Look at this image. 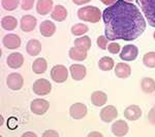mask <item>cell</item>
Returning <instances> with one entry per match:
<instances>
[{
	"label": "cell",
	"mask_w": 155,
	"mask_h": 137,
	"mask_svg": "<svg viewBox=\"0 0 155 137\" xmlns=\"http://www.w3.org/2000/svg\"><path fill=\"white\" fill-rule=\"evenodd\" d=\"M104 34L109 40L139 38L146 29V22L140 9L132 2L117 0L102 11Z\"/></svg>",
	"instance_id": "cell-1"
},
{
	"label": "cell",
	"mask_w": 155,
	"mask_h": 137,
	"mask_svg": "<svg viewBox=\"0 0 155 137\" xmlns=\"http://www.w3.org/2000/svg\"><path fill=\"white\" fill-rule=\"evenodd\" d=\"M102 17V12L96 6H84L78 11V18L84 22L89 23H98Z\"/></svg>",
	"instance_id": "cell-2"
},
{
	"label": "cell",
	"mask_w": 155,
	"mask_h": 137,
	"mask_svg": "<svg viewBox=\"0 0 155 137\" xmlns=\"http://www.w3.org/2000/svg\"><path fill=\"white\" fill-rule=\"evenodd\" d=\"M137 4L140 5L148 24L155 27V0H137Z\"/></svg>",
	"instance_id": "cell-3"
},
{
	"label": "cell",
	"mask_w": 155,
	"mask_h": 137,
	"mask_svg": "<svg viewBox=\"0 0 155 137\" xmlns=\"http://www.w3.org/2000/svg\"><path fill=\"white\" fill-rule=\"evenodd\" d=\"M33 92L38 96H46L51 92L52 84L46 78H39L34 81L33 86H32Z\"/></svg>",
	"instance_id": "cell-4"
},
{
	"label": "cell",
	"mask_w": 155,
	"mask_h": 137,
	"mask_svg": "<svg viewBox=\"0 0 155 137\" xmlns=\"http://www.w3.org/2000/svg\"><path fill=\"white\" fill-rule=\"evenodd\" d=\"M51 78L55 83L62 84L68 78V70L64 65H55L51 69Z\"/></svg>",
	"instance_id": "cell-5"
},
{
	"label": "cell",
	"mask_w": 155,
	"mask_h": 137,
	"mask_svg": "<svg viewBox=\"0 0 155 137\" xmlns=\"http://www.w3.org/2000/svg\"><path fill=\"white\" fill-rule=\"evenodd\" d=\"M7 87L12 91H19L23 88L24 84V78L18 72H12V73L8 74L6 78Z\"/></svg>",
	"instance_id": "cell-6"
},
{
	"label": "cell",
	"mask_w": 155,
	"mask_h": 137,
	"mask_svg": "<svg viewBox=\"0 0 155 137\" xmlns=\"http://www.w3.org/2000/svg\"><path fill=\"white\" fill-rule=\"evenodd\" d=\"M50 107L49 101L45 100V99H34L31 102V105H30V109L34 114L37 116H42L48 111Z\"/></svg>",
	"instance_id": "cell-7"
},
{
	"label": "cell",
	"mask_w": 155,
	"mask_h": 137,
	"mask_svg": "<svg viewBox=\"0 0 155 137\" xmlns=\"http://www.w3.org/2000/svg\"><path fill=\"white\" fill-rule=\"evenodd\" d=\"M139 55V49L134 44H126L123 46L119 57L123 61H134Z\"/></svg>",
	"instance_id": "cell-8"
},
{
	"label": "cell",
	"mask_w": 155,
	"mask_h": 137,
	"mask_svg": "<svg viewBox=\"0 0 155 137\" xmlns=\"http://www.w3.org/2000/svg\"><path fill=\"white\" fill-rule=\"evenodd\" d=\"M87 106L84 103L81 102H77V103L72 104L69 107V114L72 119H81L85 118V116L87 114Z\"/></svg>",
	"instance_id": "cell-9"
},
{
	"label": "cell",
	"mask_w": 155,
	"mask_h": 137,
	"mask_svg": "<svg viewBox=\"0 0 155 137\" xmlns=\"http://www.w3.org/2000/svg\"><path fill=\"white\" fill-rule=\"evenodd\" d=\"M101 119L104 123H111L118 116V110L113 105H107L101 110Z\"/></svg>",
	"instance_id": "cell-10"
},
{
	"label": "cell",
	"mask_w": 155,
	"mask_h": 137,
	"mask_svg": "<svg viewBox=\"0 0 155 137\" xmlns=\"http://www.w3.org/2000/svg\"><path fill=\"white\" fill-rule=\"evenodd\" d=\"M37 23V20L35 17L31 16V14H25L22 17L21 21H20V26L21 30L24 32H31L32 30L35 28Z\"/></svg>",
	"instance_id": "cell-11"
},
{
	"label": "cell",
	"mask_w": 155,
	"mask_h": 137,
	"mask_svg": "<svg viewBox=\"0 0 155 137\" xmlns=\"http://www.w3.org/2000/svg\"><path fill=\"white\" fill-rule=\"evenodd\" d=\"M6 63L7 66L11 67L12 69H18L20 68L24 63V56L21 53H12L8 55L6 59Z\"/></svg>",
	"instance_id": "cell-12"
},
{
	"label": "cell",
	"mask_w": 155,
	"mask_h": 137,
	"mask_svg": "<svg viewBox=\"0 0 155 137\" xmlns=\"http://www.w3.org/2000/svg\"><path fill=\"white\" fill-rule=\"evenodd\" d=\"M2 41H3L4 46L8 49H16L20 48V46H21V38L17 34H6L3 37V40Z\"/></svg>",
	"instance_id": "cell-13"
},
{
	"label": "cell",
	"mask_w": 155,
	"mask_h": 137,
	"mask_svg": "<svg viewBox=\"0 0 155 137\" xmlns=\"http://www.w3.org/2000/svg\"><path fill=\"white\" fill-rule=\"evenodd\" d=\"M69 72L71 74V78L74 81H82L87 74V69L84 65L81 64H72L69 67Z\"/></svg>",
	"instance_id": "cell-14"
},
{
	"label": "cell",
	"mask_w": 155,
	"mask_h": 137,
	"mask_svg": "<svg viewBox=\"0 0 155 137\" xmlns=\"http://www.w3.org/2000/svg\"><path fill=\"white\" fill-rule=\"evenodd\" d=\"M128 125L123 119H118L112 125V133L115 136H124L128 132Z\"/></svg>",
	"instance_id": "cell-15"
},
{
	"label": "cell",
	"mask_w": 155,
	"mask_h": 137,
	"mask_svg": "<svg viewBox=\"0 0 155 137\" xmlns=\"http://www.w3.org/2000/svg\"><path fill=\"white\" fill-rule=\"evenodd\" d=\"M53 11V0H38L36 3V11L41 16H46Z\"/></svg>",
	"instance_id": "cell-16"
},
{
	"label": "cell",
	"mask_w": 155,
	"mask_h": 137,
	"mask_svg": "<svg viewBox=\"0 0 155 137\" xmlns=\"http://www.w3.org/2000/svg\"><path fill=\"white\" fill-rule=\"evenodd\" d=\"M142 109L137 105H129L124 110V116L128 121H137L141 118Z\"/></svg>",
	"instance_id": "cell-17"
},
{
	"label": "cell",
	"mask_w": 155,
	"mask_h": 137,
	"mask_svg": "<svg viewBox=\"0 0 155 137\" xmlns=\"http://www.w3.org/2000/svg\"><path fill=\"white\" fill-rule=\"evenodd\" d=\"M39 32L42 36L45 37H51L56 32V26L53 22L46 20V21L41 22V26H39Z\"/></svg>",
	"instance_id": "cell-18"
},
{
	"label": "cell",
	"mask_w": 155,
	"mask_h": 137,
	"mask_svg": "<svg viewBox=\"0 0 155 137\" xmlns=\"http://www.w3.org/2000/svg\"><path fill=\"white\" fill-rule=\"evenodd\" d=\"M115 74L119 78H127L131 74V67L126 63H117L115 66Z\"/></svg>",
	"instance_id": "cell-19"
},
{
	"label": "cell",
	"mask_w": 155,
	"mask_h": 137,
	"mask_svg": "<svg viewBox=\"0 0 155 137\" xmlns=\"http://www.w3.org/2000/svg\"><path fill=\"white\" fill-rule=\"evenodd\" d=\"M107 101V96L104 92L102 91H95L91 94V102L94 106L101 107L104 106Z\"/></svg>",
	"instance_id": "cell-20"
},
{
	"label": "cell",
	"mask_w": 155,
	"mask_h": 137,
	"mask_svg": "<svg viewBox=\"0 0 155 137\" xmlns=\"http://www.w3.org/2000/svg\"><path fill=\"white\" fill-rule=\"evenodd\" d=\"M68 55L71 60H74V61H84L87 58V51L74 46V48L69 49Z\"/></svg>",
	"instance_id": "cell-21"
},
{
	"label": "cell",
	"mask_w": 155,
	"mask_h": 137,
	"mask_svg": "<svg viewBox=\"0 0 155 137\" xmlns=\"http://www.w3.org/2000/svg\"><path fill=\"white\" fill-rule=\"evenodd\" d=\"M41 51V43L37 39H30L26 44V52L30 56L34 57L39 55Z\"/></svg>",
	"instance_id": "cell-22"
},
{
	"label": "cell",
	"mask_w": 155,
	"mask_h": 137,
	"mask_svg": "<svg viewBox=\"0 0 155 137\" xmlns=\"http://www.w3.org/2000/svg\"><path fill=\"white\" fill-rule=\"evenodd\" d=\"M51 18L57 22H62L67 18V11L63 5H56L51 12Z\"/></svg>",
	"instance_id": "cell-23"
},
{
	"label": "cell",
	"mask_w": 155,
	"mask_h": 137,
	"mask_svg": "<svg viewBox=\"0 0 155 137\" xmlns=\"http://www.w3.org/2000/svg\"><path fill=\"white\" fill-rule=\"evenodd\" d=\"M48 68V63H47L46 59L44 58H37L34 60L33 64H32V71L35 74H42L47 71Z\"/></svg>",
	"instance_id": "cell-24"
},
{
	"label": "cell",
	"mask_w": 155,
	"mask_h": 137,
	"mask_svg": "<svg viewBox=\"0 0 155 137\" xmlns=\"http://www.w3.org/2000/svg\"><path fill=\"white\" fill-rule=\"evenodd\" d=\"M17 25H18V21L12 16H6L1 19L2 28L4 30H7V31H12V30H15L17 28Z\"/></svg>",
	"instance_id": "cell-25"
},
{
	"label": "cell",
	"mask_w": 155,
	"mask_h": 137,
	"mask_svg": "<svg viewBox=\"0 0 155 137\" xmlns=\"http://www.w3.org/2000/svg\"><path fill=\"white\" fill-rule=\"evenodd\" d=\"M141 88L143 92L147 94H151L155 92V81L151 78H144L141 81Z\"/></svg>",
	"instance_id": "cell-26"
},
{
	"label": "cell",
	"mask_w": 155,
	"mask_h": 137,
	"mask_svg": "<svg viewBox=\"0 0 155 137\" xmlns=\"http://www.w3.org/2000/svg\"><path fill=\"white\" fill-rule=\"evenodd\" d=\"M115 62L111 57H102L98 61V67L99 69L104 71H110L114 68Z\"/></svg>",
	"instance_id": "cell-27"
},
{
	"label": "cell",
	"mask_w": 155,
	"mask_h": 137,
	"mask_svg": "<svg viewBox=\"0 0 155 137\" xmlns=\"http://www.w3.org/2000/svg\"><path fill=\"white\" fill-rule=\"evenodd\" d=\"M74 46L86 49V51H89L90 48H91V39L88 36H82L74 40Z\"/></svg>",
	"instance_id": "cell-28"
},
{
	"label": "cell",
	"mask_w": 155,
	"mask_h": 137,
	"mask_svg": "<svg viewBox=\"0 0 155 137\" xmlns=\"http://www.w3.org/2000/svg\"><path fill=\"white\" fill-rule=\"evenodd\" d=\"M88 26L85 24H82V23H79V24H76L71 27V33L76 36H82L84 35L85 33L88 32Z\"/></svg>",
	"instance_id": "cell-29"
},
{
	"label": "cell",
	"mask_w": 155,
	"mask_h": 137,
	"mask_svg": "<svg viewBox=\"0 0 155 137\" xmlns=\"http://www.w3.org/2000/svg\"><path fill=\"white\" fill-rule=\"evenodd\" d=\"M143 63L148 68H155V52H149L143 57Z\"/></svg>",
	"instance_id": "cell-30"
},
{
	"label": "cell",
	"mask_w": 155,
	"mask_h": 137,
	"mask_svg": "<svg viewBox=\"0 0 155 137\" xmlns=\"http://www.w3.org/2000/svg\"><path fill=\"white\" fill-rule=\"evenodd\" d=\"M20 0H1L2 7L6 11H15L19 6Z\"/></svg>",
	"instance_id": "cell-31"
},
{
	"label": "cell",
	"mask_w": 155,
	"mask_h": 137,
	"mask_svg": "<svg viewBox=\"0 0 155 137\" xmlns=\"http://www.w3.org/2000/svg\"><path fill=\"white\" fill-rule=\"evenodd\" d=\"M21 1V7L23 11H30L33 7L35 0H20Z\"/></svg>",
	"instance_id": "cell-32"
},
{
	"label": "cell",
	"mask_w": 155,
	"mask_h": 137,
	"mask_svg": "<svg viewBox=\"0 0 155 137\" xmlns=\"http://www.w3.org/2000/svg\"><path fill=\"white\" fill-rule=\"evenodd\" d=\"M97 46H98V48L99 49H107V36H104V35H101V36H98V38H97Z\"/></svg>",
	"instance_id": "cell-33"
},
{
	"label": "cell",
	"mask_w": 155,
	"mask_h": 137,
	"mask_svg": "<svg viewBox=\"0 0 155 137\" xmlns=\"http://www.w3.org/2000/svg\"><path fill=\"white\" fill-rule=\"evenodd\" d=\"M120 44L116 43V42H112L107 46V51L110 52L111 54H118L120 52Z\"/></svg>",
	"instance_id": "cell-34"
},
{
	"label": "cell",
	"mask_w": 155,
	"mask_h": 137,
	"mask_svg": "<svg viewBox=\"0 0 155 137\" xmlns=\"http://www.w3.org/2000/svg\"><path fill=\"white\" fill-rule=\"evenodd\" d=\"M148 119L152 125H155V106H153V107L151 108V110L149 111Z\"/></svg>",
	"instance_id": "cell-35"
},
{
	"label": "cell",
	"mask_w": 155,
	"mask_h": 137,
	"mask_svg": "<svg viewBox=\"0 0 155 137\" xmlns=\"http://www.w3.org/2000/svg\"><path fill=\"white\" fill-rule=\"evenodd\" d=\"M42 136L44 137H57L58 136V133H57L56 131L54 130H47L44 132V134H42Z\"/></svg>",
	"instance_id": "cell-36"
},
{
	"label": "cell",
	"mask_w": 155,
	"mask_h": 137,
	"mask_svg": "<svg viewBox=\"0 0 155 137\" xmlns=\"http://www.w3.org/2000/svg\"><path fill=\"white\" fill-rule=\"evenodd\" d=\"M90 1H91V0H72V2H74V4H77V5H84V4L89 3Z\"/></svg>",
	"instance_id": "cell-37"
},
{
	"label": "cell",
	"mask_w": 155,
	"mask_h": 137,
	"mask_svg": "<svg viewBox=\"0 0 155 137\" xmlns=\"http://www.w3.org/2000/svg\"><path fill=\"white\" fill-rule=\"evenodd\" d=\"M101 1L104 4H106V5H112V4H114L117 0H101Z\"/></svg>",
	"instance_id": "cell-38"
},
{
	"label": "cell",
	"mask_w": 155,
	"mask_h": 137,
	"mask_svg": "<svg viewBox=\"0 0 155 137\" xmlns=\"http://www.w3.org/2000/svg\"><path fill=\"white\" fill-rule=\"evenodd\" d=\"M89 137L91 136H99V137H102V134L101 133H98V132H92V133H89Z\"/></svg>",
	"instance_id": "cell-39"
},
{
	"label": "cell",
	"mask_w": 155,
	"mask_h": 137,
	"mask_svg": "<svg viewBox=\"0 0 155 137\" xmlns=\"http://www.w3.org/2000/svg\"><path fill=\"white\" fill-rule=\"evenodd\" d=\"M26 136H33V137H36V134L35 133H32V132H26V133L23 134V137H26Z\"/></svg>",
	"instance_id": "cell-40"
},
{
	"label": "cell",
	"mask_w": 155,
	"mask_h": 137,
	"mask_svg": "<svg viewBox=\"0 0 155 137\" xmlns=\"http://www.w3.org/2000/svg\"><path fill=\"white\" fill-rule=\"evenodd\" d=\"M125 1H127V2H132L134 0H125Z\"/></svg>",
	"instance_id": "cell-41"
},
{
	"label": "cell",
	"mask_w": 155,
	"mask_h": 137,
	"mask_svg": "<svg viewBox=\"0 0 155 137\" xmlns=\"http://www.w3.org/2000/svg\"><path fill=\"white\" fill-rule=\"evenodd\" d=\"M153 37H154V39H155V32H154V34H153Z\"/></svg>",
	"instance_id": "cell-42"
}]
</instances>
